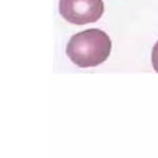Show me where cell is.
Returning a JSON list of instances; mask_svg holds the SVG:
<instances>
[{
	"label": "cell",
	"instance_id": "obj_1",
	"mask_svg": "<svg viewBox=\"0 0 158 158\" xmlns=\"http://www.w3.org/2000/svg\"><path fill=\"white\" fill-rule=\"evenodd\" d=\"M111 48V41L104 31L91 28L73 35L67 44L66 54L80 67H95L107 59Z\"/></svg>",
	"mask_w": 158,
	"mask_h": 158
},
{
	"label": "cell",
	"instance_id": "obj_3",
	"mask_svg": "<svg viewBox=\"0 0 158 158\" xmlns=\"http://www.w3.org/2000/svg\"><path fill=\"white\" fill-rule=\"evenodd\" d=\"M152 64L154 70L158 72V41L156 43L152 48Z\"/></svg>",
	"mask_w": 158,
	"mask_h": 158
},
{
	"label": "cell",
	"instance_id": "obj_2",
	"mask_svg": "<svg viewBox=\"0 0 158 158\" xmlns=\"http://www.w3.org/2000/svg\"><path fill=\"white\" fill-rule=\"evenodd\" d=\"M59 12L69 22L84 25L95 22L102 16V0H60Z\"/></svg>",
	"mask_w": 158,
	"mask_h": 158
}]
</instances>
